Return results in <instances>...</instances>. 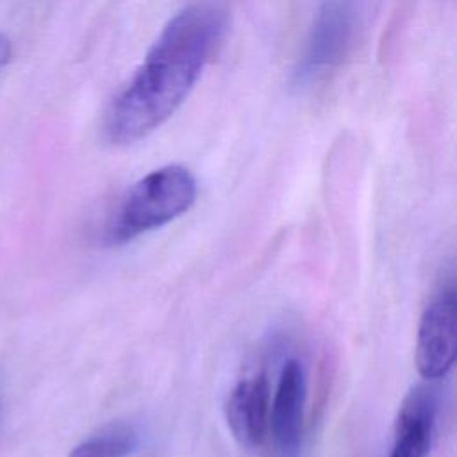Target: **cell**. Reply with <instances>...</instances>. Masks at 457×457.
<instances>
[{"instance_id": "7a4b0ae2", "label": "cell", "mask_w": 457, "mask_h": 457, "mask_svg": "<svg viewBox=\"0 0 457 457\" xmlns=\"http://www.w3.org/2000/svg\"><path fill=\"white\" fill-rule=\"evenodd\" d=\"M195 200V175L180 164L161 166L129 187L105 225L104 239L123 245L177 220Z\"/></svg>"}, {"instance_id": "5b68a950", "label": "cell", "mask_w": 457, "mask_h": 457, "mask_svg": "<svg viewBox=\"0 0 457 457\" xmlns=\"http://www.w3.org/2000/svg\"><path fill=\"white\" fill-rule=\"evenodd\" d=\"M307 402V380L300 361L284 362L278 384L270 402V428L278 452L284 457H295L302 445L303 418Z\"/></svg>"}, {"instance_id": "ba28073f", "label": "cell", "mask_w": 457, "mask_h": 457, "mask_svg": "<svg viewBox=\"0 0 457 457\" xmlns=\"http://www.w3.org/2000/svg\"><path fill=\"white\" fill-rule=\"evenodd\" d=\"M137 446V428L130 423L116 421L82 439L71 448L68 457H130Z\"/></svg>"}, {"instance_id": "6da1fadb", "label": "cell", "mask_w": 457, "mask_h": 457, "mask_svg": "<svg viewBox=\"0 0 457 457\" xmlns=\"http://www.w3.org/2000/svg\"><path fill=\"white\" fill-rule=\"evenodd\" d=\"M225 34L227 14L216 5H189L177 12L109 104L105 137L112 145H130L159 129L187 98Z\"/></svg>"}, {"instance_id": "3957f363", "label": "cell", "mask_w": 457, "mask_h": 457, "mask_svg": "<svg viewBox=\"0 0 457 457\" xmlns=\"http://www.w3.org/2000/svg\"><path fill=\"white\" fill-rule=\"evenodd\" d=\"M357 23L359 9L355 0L321 2L293 71L295 87H309L341 66L353 46Z\"/></svg>"}, {"instance_id": "52a82bcc", "label": "cell", "mask_w": 457, "mask_h": 457, "mask_svg": "<svg viewBox=\"0 0 457 457\" xmlns=\"http://www.w3.org/2000/svg\"><path fill=\"white\" fill-rule=\"evenodd\" d=\"M436 423V400L425 387H414L402 402L395 420L389 457H427Z\"/></svg>"}, {"instance_id": "277c9868", "label": "cell", "mask_w": 457, "mask_h": 457, "mask_svg": "<svg viewBox=\"0 0 457 457\" xmlns=\"http://www.w3.org/2000/svg\"><path fill=\"white\" fill-rule=\"evenodd\" d=\"M457 355V296L455 287H443L423 309L414 348L416 370L423 378L448 375Z\"/></svg>"}, {"instance_id": "8992f818", "label": "cell", "mask_w": 457, "mask_h": 457, "mask_svg": "<svg viewBox=\"0 0 457 457\" xmlns=\"http://www.w3.org/2000/svg\"><path fill=\"white\" fill-rule=\"evenodd\" d=\"M223 411L227 425L241 446H261L270 428V384L266 373L241 378L228 391Z\"/></svg>"}]
</instances>
